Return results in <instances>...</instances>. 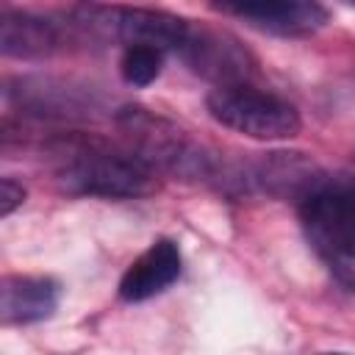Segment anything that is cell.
I'll return each mask as SVG.
<instances>
[{"label":"cell","mask_w":355,"mask_h":355,"mask_svg":"<svg viewBox=\"0 0 355 355\" xmlns=\"http://www.w3.org/2000/svg\"><path fill=\"white\" fill-rule=\"evenodd\" d=\"M55 180L67 194L133 200L155 191V169H150L136 153H119L103 141H64L58 147Z\"/></svg>","instance_id":"1"},{"label":"cell","mask_w":355,"mask_h":355,"mask_svg":"<svg viewBox=\"0 0 355 355\" xmlns=\"http://www.w3.org/2000/svg\"><path fill=\"white\" fill-rule=\"evenodd\" d=\"M297 208L311 250L344 288L355 291V180L327 175Z\"/></svg>","instance_id":"2"},{"label":"cell","mask_w":355,"mask_h":355,"mask_svg":"<svg viewBox=\"0 0 355 355\" xmlns=\"http://www.w3.org/2000/svg\"><path fill=\"white\" fill-rule=\"evenodd\" d=\"M116 125L130 139V153H136L150 169L175 178H214V158L175 122L141 105H125L116 114Z\"/></svg>","instance_id":"3"},{"label":"cell","mask_w":355,"mask_h":355,"mask_svg":"<svg viewBox=\"0 0 355 355\" xmlns=\"http://www.w3.org/2000/svg\"><path fill=\"white\" fill-rule=\"evenodd\" d=\"M205 108L219 125L261 141L294 139L302 128L300 111L286 97L255 89L250 83L216 86L205 97Z\"/></svg>","instance_id":"4"},{"label":"cell","mask_w":355,"mask_h":355,"mask_svg":"<svg viewBox=\"0 0 355 355\" xmlns=\"http://www.w3.org/2000/svg\"><path fill=\"white\" fill-rule=\"evenodd\" d=\"M80 28L97 39L105 42H116L122 47H133V44H150L158 50H169L178 53L183 47V42L191 33V19L161 11V8H130V6H103V8H92L83 11L78 17Z\"/></svg>","instance_id":"5"},{"label":"cell","mask_w":355,"mask_h":355,"mask_svg":"<svg viewBox=\"0 0 355 355\" xmlns=\"http://www.w3.org/2000/svg\"><path fill=\"white\" fill-rule=\"evenodd\" d=\"M175 55H180L191 72L214 80L216 86H241L258 75L255 55L236 36L216 28L191 25L189 39Z\"/></svg>","instance_id":"6"},{"label":"cell","mask_w":355,"mask_h":355,"mask_svg":"<svg viewBox=\"0 0 355 355\" xmlns=\"http://www.w3.org/2000/svg\"><path fill=\"white\" fill-rule=\"evenodd\" d=\"M211 8L272 36H311L330 19L319 0H211Z\"/></svg>","instance_id":"7"},{"label":"cell","mask_w":355,"mask_h":355,"mask_svg":"<svg viewBox=\"0 0 355 355\" xmlns=\"http://www.w3.org/2000/svg\"><path fill=\"white\" fill-rule=\"evenodd\" d=\"M324 178L327 175L313 158H308L305 153H286V150L261 155L247 175V180L263 194L294 202H300L308 191H313Z\"/></svg>","instance_id":"8"},{"label":"cell","mask_w":355,"mask_h":355,"mask_svg":"<svg viewBox=\"0 0 355 355\" xmlns=\"http://www.w3.org/2000/svg\"><path fill=\"white\" fill-rule=\"evenodd\" d=\"M183 269V255L172 239L153 241L119 277V300L122 302H144L161 291H166Z\"/></svg>","instance_id":"9"},{"label":"cell","mask_w":355,"mask_h":355,"mask_svg":"<svg viewBox=\"0 0 355 355\" xmlns=\"http://www.w3.org/2000/svg\"><path fill=\"white\" fill-rule=\"evenodd\" d=\"M61 286L47 275H6L0 280V322L33 324L58 308Z\"/></svg>","instance_id":"10"},{"label":"cell","mask_w":355,"mask_h":355,"mask_svg":"<svg viewBox=\"0 0 355 355\" xmlns=\"http://www.w3.org/2000/svg\"><path fill=\"white\" fill-rule=\"evenodd\" d=\"M58 47H61V28L55 22L25 11H3L0 53L6 58H19V61L47 58Z\"/></svg>","instance_id":"11"},{"label":"cell","mask_w":355,"mask_h":355,"mask_svg":"<svg viewBox=\"0 0 355 355\" xmlns=\"http://www.w3.org/2000/svg\"><path fill=\"white\" fill-rule=\"evenodd\" d=\"M19 89H6V97L14 100L25 114H39V116H78L92 108V94L83 89H72L67 83L50 80V78H22L17 80Z\"/></svg>","instance_id":"12"},{"label":"cell","mask_w":355,"mask_h":355,"mask_svg":"<svg viewBox=\"0 0 355 355\" xmlns=\"http://www.w3.org/2000/svg\"><path fill=\"white\" fill-rule=\"evenodd\" d=\"M164 67V50L150 47V44H133L125 47L122 61H119V72L122 80L130 86H150Z\"/></svg>","instance_id":"13"},{"label":"cell","mask_w":355,"mask_h":355,"mask_svg":"<svg viewBox=\"0 0 355 355\" xmlns=\"http://www.w3.org/2000/svg\"><path fill=\"white\" fill-rule=\"evenodd\" d=\"M25 202V186L14 178H3L0 180V216H11L19 205Z\"/></svg>","instance_id":"14"},{"label":"cell","mask_w":355,"mask_h":355,"mask_svg":"<svg viewBox=\"0 0 355 355\" xmlns=\"http://www.w3.org/2000/svg\"><path fill=\"white\" fill-rule=\"evenodd\" d=\"M344 3H347V6H352V8H355V0H344Z\"/></svg>","instance_id":"15"}]
</instances>
